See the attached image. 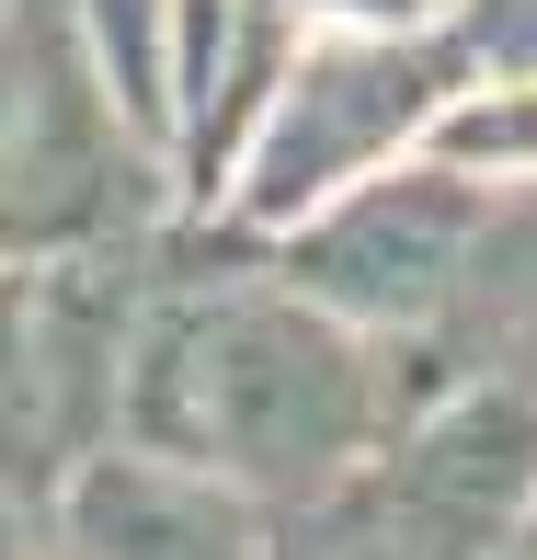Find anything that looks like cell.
<instances>
[{
	"label": "cell",
	"mask_w": 537,
	"mask_h": 560,
	"mask_svg": "<svg viewBox=\"0 0 537 560\" xmlns=\"http://www.w3.org/2000/svg\"><path fill=\"white\" fill-rule=\"evenodd\" d=\"M161 377H184L172 435L241 469L252 492H343L389 412L377 354L320 298H229L184 343H161Z\"/></svg>",
	"instance_id": "cell-1"
},
{
	"label": "cell",
	"mask_w": 537,
	"mask_h": 560,
	"mask_svg": "<svg viewBox=\"0 0 537 560\" xmlns=\"http://www.w3.org/2000/svg\"><path fill=\"white\" fill-rule=\"evenodd\" d=\"M457 92V46L423 23H331V35L287 46L252 126V218H310L320 195L366 184L377 161L423 138V115Z\"/></svg>",
	"instance_id": "cell-2"
},
{
	"label": "cell",
	"mask_w": 537,
	"mask_h": 560,
	"mask_svg": "<svg viewBox=\"0 0 537 560\" xmlns=\"http://www.w3.org/2000/svg\"><path fill=\"white\" fill-rule=\"evenodd\" d=\"M492 252V195L469 172L377 161L366 184L320 195V229H297V298H320L331 320H434L457 287H480Z\"/></svg>",
	"instance_id": "cell-3"
},
{
	"label": "cell",
	"mask_w": 537,
	"mask_h": 560,
	"mask_svg": "<svg viewBox=\"0 0 537 560\" xmlns=\"http://www.w3.org/2000/svg\"><path fill=\"white\" fill-rule=\"evenodd\" d=\"M537 503V389H457L377 469V538L400 560H492Z\"/></svg>",
	"instance_id": "cell-4"
},
{
	"label": "cell",
	"mask_w": 537,
	"mask_h": 560,
	"mask_svg": "<svg viewBox=\"0 0 537 560\" xmlns=\"http://www.w3.org/2000/svg\"><path fill=\"white\" fill-rule=\"evenodd\" d=\"M81 560H264V538L207 480L149 469V457H104L81 480Z\"/></svg>",
	"instance_id": "cell-5"
},
{
	"label": "cell",
	"mask_w": 537,
	"mask_h": 560,
	"mask_svg": "<svg viewBox=\"0 0 537 560\" xmlns=\"http://www.w3.org/2000/svg\"><path fill=\"white\" fill-rule=\"evenodd\" d=\"M423 149L469 184H537V69H492V81L446 92L423 115Z\"/></svg>",
	"instance_id": "cell-6"
},
{
	"label": "cell",
	"mask_w": 537,
	"mask_h": 560,
	"mask_svg": "<svg viewBox=\"0 0 537 560\" xmlns=\"http://www.w3.org/2000/svg\"><path fill=\"white\" fill-rule=\"evenodd\" d=\"M480 69H537V0H457Z\"/></svg>",
	"instance_id": "cell-7"
},
{
	"label": "cell",
	"mask_w": 537,
	"mask_h": 560,
	"mask_svg": "<svg viewBox=\"0 0 537 560\" xmlns=\"http://www.w3.org/2000/svg\"><path fill=\"white\" fill-rule=\"evenodd\" d=\"M287 12H297V23H310V12H320V23H423L434 0H287Z\"/></svg>",
	"instance_id": "cell-8"
},
{
	"label": "cell",
	"mask_w": 537,
	"mask_h": 560,
	"mask_svg": "<svg viewBox=\"0 0 537 560\" xmlns=\"http://www.w3.org/2000/svg\"><path fill=\"white\" fill-rule=\"evenodd\" d=\"M331 560H400V549H389V538H377V549H331Z\"/></svg>",
	"instance_id": "cell-9"
},
{
	"label": "cell",
	"mask_w": 537,
	"mask_h": 560,
	"mask_svg": "<svg viewBox=\"0 0 537 560\" xmlns=\"http://www.w3.org/2000/svg\"><path fill=\"white\" fill-rule=\"evenodd\" d=\"M515 549H526V560H537V503H526V538H515Z\"/></svg>",
	"instance_id": "cell-10"
},
{
	"label": "cell",
	"mask_w": 537,
	"mask_h": 560,
	"mask_svg": "<svg viewBox=\"0 0 537 560\" xmlns=\"http://www.w3.org/2000/svg\"><path fill=\"white\" fill-rule=\"evenodd\" d=\"M492 560H503V549H492Z\"/></svg>",
	"instance_id": "cell-11"
}]
</instances>
